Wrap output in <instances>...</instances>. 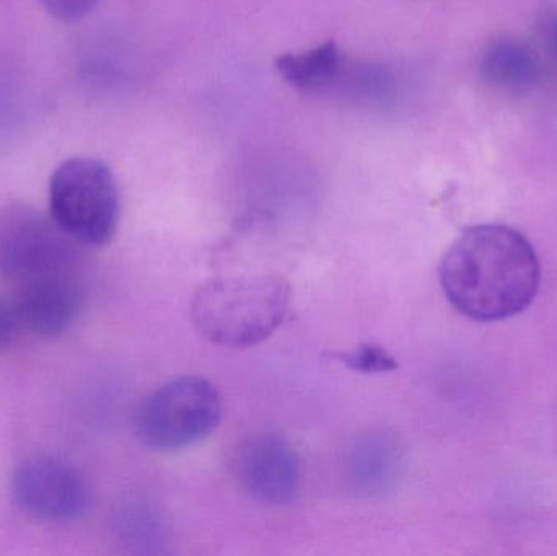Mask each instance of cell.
Instances as JSON below:
<instances>
[{
  "label": "cell",
  "instance_id": "obj_10",
  "mask_svg": "<svg viewBox=\"0 0 557 556\" xmlns=\"http://www.w3.org/2000/svg\"><path fill=\"white\" fill-rule=\"evenodd\" d=\"M347 58L336 42L326 41L301 52H288L276 59V71L292 88L301 94H331L343 74Z\"/></svg>",
  "mask_w": 557,
  "mask_h": 556
},
{
  "label": "cell",
  "instance_id": "obj_4",
  "mask_svg": "<svg viewBox=\"0 0 557 556\" xmlns=\"http://www.w3.org/2000/svg\"><path fill=\"white\" fill-rule=\"evenodd\" d=\"M222 420L218 388L201 378L162 385L136 411L137 437L153 450H180L206 440Z\"/></svg>",
  "mask_w": 557,
  "mask_h": 556
},
{
  "label": "cell",
  "instance_id": "obj_9",
  "mask_svg": "<svg viewBox=\"0 0 557 556\" xmlns=\"http://www.w3.org/2000/svg\"><path fill=\"white\" fill-rule=\"evenodd\" d=\"M480 71L491 87L507 94H525L542 77L539 54L522 39L510 36L494 39L484 48Z\"/></svg>",
  "mask_w": 557,
  "mask_h": 556
},
{
  "label": "cell",
  "instance_id": "obj_6",
  "mask_svg": "<svg viewBox=\"0 0 557 556\" xmlns=\"http://www.w3.org/2000/svg\"><path fill=\"white\" fill-rule=\"evenodd\" d=\"M232 472L240 489L261 505H290L300 490V460L277 433H257L242 441Z\"/></svg>",
  "mask_w": 557,
  "mask_h": 556
},
{
  "label": "cell",
  "instance_id": "obj_8",
  "mask_svg": "<svg viewBox=\"0 0 557 556\" xmlns=\"http://www.w3.org/2000/svg\"><path fill=\"white\" fill-rule=\"evenodd\" d=\"M12 302L22 330L39 336L62 335L81 310V283L74 270L33 277L16 284Z\"/></svg>",
  "mask_w": 557,
  "mask_h": 556
},
{
  "label": "cell",
  "instance_id": "obj_5",
  "mask_svg": "<svg viewBox=\"0 0 557 556\" xmlns=\"http://www.w3.org/2000/svg\"><path fill=\"white\" fill-rule=\"evenodd\" d=\"M74 242L49 215L26 205L0 208V277L20 284L74 270Z\"/></svg>",
  "mask_w": 557,
  "mask_h": 556
},
{
  "label": "cell",
  "instance_id": "obj_3",
  "mask_svg": "<svg viewBox=\"0 0 557 556\" xmlns=\"http://www.w3.org/2000/svg\"><path fill=\"white\" fill-rule=\"evenodd\" d=\"M49 218L75 245L103 247L116 234L120 189L107 163L65 160L49 180Z\"/></svg>",
  "mask_w": 557,
  "mask_h": 556
},
{
  "label": "cell",
  "instance_id": "obj_2",
  "mask_svg": "<svg viewBox=\"0 0 557 556\" xmlns=\"http://www.w3.org/2000/svg\"><path fill=\"white\" fill-rule=\"evenodd\" d=\"M290 300V284L278 274L218 277L196 291L193 325L214 345L251 348L284 323Z\"/></svg>",
  "mask_w": 557,
  "mask_h": 556
},
{
  "label": "cell",
  "instance_id": "obj_11",
  "mask_svg": "<svg viewBox=\"0 0 557 556\" xmlns=\"http://www.w3.org/2000/svg\"><path fill=\"white\" fill-rule=\"evenodd\" d=\"M339 359L352 371L363 372V374H385L398 368L396 359L385 348L373 343L360 345L354 351L341 355Z\"/></svg>",
  "mask_w": 557,
  "mask_h": 556
},
{
  "label": "cell",
  "instance_id": "obj_1",
  "mask_svg": "<svg viewBox=\"0 0 557 556\" xmlns=\"http://www.w3.org/2000/svg\"><path fill=\"white\" fill-rule=\"evenodd\" d=\"M542 268L533 245L516 228L473 225L451 244L441 284L451 306L476 322H499L535 300Z\"/></svg>",
  "mask_w": 557,
  "mask_h": 556
},
{
  "label": "cell",
  "instance_id": "obj_7",
  "mask_svg": "<svg viewBox=\"0 0 557 556\" xmlns=\"http://www.w3.org/2000/svg\"><path fill=\"white\" fill-rule=\"evenodd\" d=\"M12 495L25 515L46 522L81 518L88 506V490L77 470L52 457L23 464L13 473Z\"/></svg>",
  "mask_w": 557,
  "mask_h": 556
},
{
  "label": "cell",
  "instance_id": "obj_14",
  "mask_svg": "<svg viewBox=\"0 0 557 556\" xmlns=\"http://www.w3.org/2000/svg\"><path fill=\"white\" fill-rule=\"evenodd\" d=\"M553 38H555L557 45V22L555 23V28H553Z\"/></svg>",
  "mask_w": 557,
  "mask_h": 556
},
{
  "label": "cell",
  "instance_id": "obj_13",
  "mask_svg": "<svg viewBox=\"0 0 557 556\" xmlns=\"http://www.w3.org/2000/svg\"><path fill=\"white\" fill-rule=\"evenodd\" d=\"M20 330H22V325H20L12 299L0 297V353L15 339Z\"/></svg>",
  "mask_w": 557,
  "mask_h": 556
},
{
  "label": "cell",
  "instance_id": "obj_12",
  "mask_svg": "<svg viewBox=\"0 0 557 556\" xmlns=\"http://www.w3.org/2000/svg\"><path fill=\"white\" fill-rule=\"evenodd\" d=\"M100 0H41L42 7L59 22H75L84 18Z\"/></svg>",
  "mask_w": 557,
  "mask_h": 556
}]
</instances>
